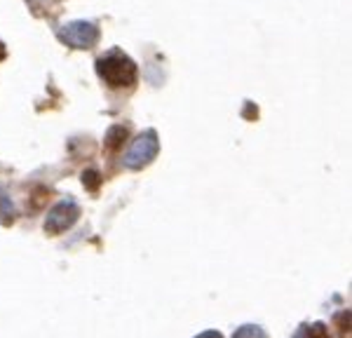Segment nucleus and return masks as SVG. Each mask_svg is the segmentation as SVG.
Segmentation results:
<instances>
[{"label": "nucleus", "mask_w": 352, "mask_h": 338, "mask_svg": "<svg viewBox=\"0 0 352 338\" xmlns=\"http://www.w3.org/2000/svg\"><path fill=\"white\" fill-rule=\"evenodd\" d=\"M157 150H160V141H157L155 132H144L139 139H134V144L129 146L127 155H124V165L129 169H141L151 165L155 160Z\"/></svg>", "instance_id": "nucleus-3"}, {"label": "nucleus", "mask_w": 352, "mask_h": 338, "mask_svg": "<svg viewBox=\"0 0 352 338\" xmlns=\"http://www.w3.org/2000/svg\"><path fill=\"white\" fill-rule=\"evenodd\" d=\"M78 216H80V210H78L76 202H73V200L59 202V205H56L54 210L47 214V221H45V233H50V235L64 233L66 228H71V225L78 221Z\"/></svg>", "instance_id": "nucleus-4"}, {"label": "nucleus", "mask_w": 352, "mask_h": 338, "mask_svg": "<svg viewBox=\"0 0 352 338\" xmlns=\"http://www.w3.org/2000/svg\"><path fill=\"white\" fill-rule=\"evenodd\" d=\"M12 218H14L12 202H10V197L0 190V223H12Z\"/></svg>", "instance_id": "nucleus-6"}, {"label": "nucleus", "mask_w": 352, "mask_h": 338, "mask_svg": "<svg viewBox=\"0 0 352 338\" xmlns=\"http://www.w3.org/2000/svg\"><path fill=\"white\" fill-rule=\"evenodd\" d=\"M82 183L87 185L89 190H96V188H99V183H101L99 172H96V169H87V172L82 174Z\"/></svg>", "instance_id": "nucleus-8"}, {"label": "nucleus", "mask_w": 352, "mask_h": 338, "mask_svg": "<svg viewBox=\"0 0 352 338\" xmlns=\"http://www.w3.org/2000/svg\"><path fill=\"white\" fill-rule=\"evenodd\" d=\"M197 338H223V336H221L219 331H204V334H200Z\"/></svg>", "instance_id": "nucleus-11"}, {"label": "nucleus", "mask_w": 352, "mask_h": 338, "mask_svg": "<svg viewBox=\"0 0 352 338\" xmlns=\"http://www.w3.org/2000/svg\"><path fill=\"white\" fill-rule=\"evenodd\" d=\"M3 59H5V45L0 43V61H3Z\"/></svg>", "instance_id": "nucleus-12"}, {"label": "nucleus", "mask_w": 352, "mask_h": 338, "mask_svg": "<svg viewBox=\"0 0 352 338\" xmlns=\"http://www.w3.org/2000/svg\"><path fill=\"white\" fill-rule=\"evenodd\" d=\"M96 73L111 87H132L136 82V64L120 49H111L109 54L96 59Z\"/></svg>", "instance_id": "nucleus-1"}, {"label": "nucleus", "mask_w": 352, "mask_h": 338, "mask_svg": "<svg viewBox=\"0 0 352 338\" xmlns=\"http://www.w3.org/2000/svg\"><path fill=\"white\" fill-rule=\"evenodd\" d=\"M232 338H265L263 329L261 326H254V324H244L240 329L232 334Z\"/></svg>", "instance_id": "nucleus-7"}, {"label": "nucleus", "mask_w": 352, "mask_h": 338, "mask_svg": "<svg viewBox=\"0 0 352 338\" xmlns=\"http://www.w3.org/2000/svg\"><path fill=\"white\" fill-rule=\"evenodd\" d=\"M127 127H122V125H113L109 129V134H106V148L109 150H120V146L124 144V139H127Z\"/></svg>", "instance_id": "nucleus-5"}, {"label": "nucleus", "mask_w": 352, "mask_h": 338, "mask_svg": "<svg viewBox=\"0 0 352 338\" xmlns=\"http://www.w3.org/2000/svg\"><path fill=\"white\" fill-rule=\"evenodd\" d=\"M59 41L66 43L68 47L89 49L99 41V28L92 21H71L59 28Z\"/></svg>", "instance_id": "nucleus-2"}, {"label": "nucleus", "mask_w": 352, "mask_h": 338, "mask_svg": "<svg viewBox=\"0 0 352 338\" xmlns=\"http://www.w3.org/2000/svg\"><path fill=\"white\" fill-rule=\"evenodd\" d=\"M308 338H329V334H327V326L322 324V322L312 324L310 329H308Z\"/></svg>", "instance_id": "nucleus-10"}, {"label": "nucleus", "mask_w": 352, "mask_h": 338, "mask_svg": "<svg viewBox=\"0 0 352 338\" xmlns=\"http://www.w3.org/2000/svg\"><path fill=\"white\" fill-rule=\"evenodd\" d=\"M336 324L343 338H350V313H338L336 315Z\"/></svg>", "instance_id": "nucleus-9"}]
</instances>
